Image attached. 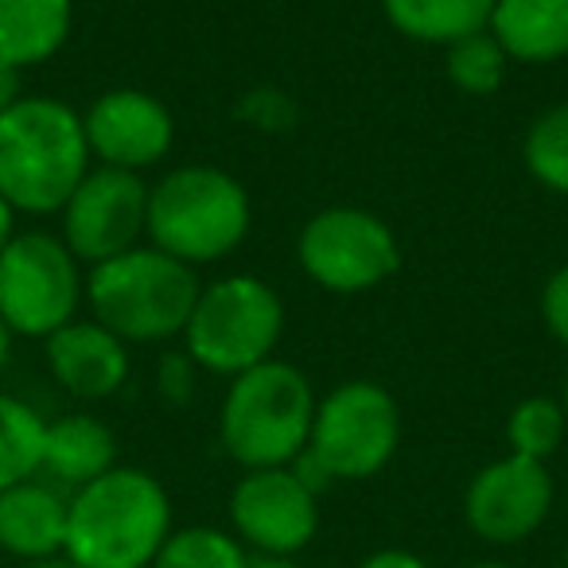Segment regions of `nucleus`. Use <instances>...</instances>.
Wrapping results in <instances>:
<instances>
[{
    "mask_svg": "<svg viewBox=\"0 0 568 568\" xmlns=\"http://www.w3.org/2000/svg\"><path fill=\"white\" fill-rule=\"evenodd\" d=\"M94 168L82 113L59 98H20L0 113V199L17 214H59Z\"/></svg>",
    "mask_w": 568,
    "mask_h": 568,
    "instance_id": "1",
    "label": "nucleus"
},
{
    "mask_svg": "<svg viewBox=\"0 0 568 568\" xmlns=\"http://www.w3.org/2000/svg\"><path fill=\"white\" fill-rule=\"evenodd\" d=\"M168 537V490L141 467H113L67 498L63 557L79 568H152Z\"/></svg>",
    "mask_w": 568,
    "mask_h": 568,
    "instance_id": "2",
    "label": "nucleus"
},
{
    "mask_svg": "<svg viewBox=\"0 0 568 568\" xmlns=\"http://www.w3.org/2000/svg\"><path fill=\"white\" fill-rule=\"evenodd\" d=\"M253 226L250 191L214 164H183L149 183L144 237L183 265H214L242 250Z\"/></svg>",
    "mask_w": 568,
    "mask_h": 568,
    "instance_id": "3",
    "label": "nucleus"
},
{
    "mask_svg": "<svg viewBox=\"0 0 568 568\" xmlns=\"http://www.w3.org/2000/svg\"><path fill=\"white\" fill-rule=\"evenodd\" d=\"M199 293L195 268L156 245H133L87 273L90 312L129 347L183 339Z\"/></svg>",
    "mask_w": 568,
    "mask_h": 568,
    "instance_id": "4",
    "label": "nucleus"
},
{
    "mask_svg": "<svg viewBox=\"0 0 568 568\" xmlns=\"http://www.w3.org/2000/svg\"><path fill=\"white\" fill-rule=\"evenodd\" d=\"M316 405L320 397L301 366L268 358L230 378L219 413L222 448L245 471L288 467L308 448Z\"/></svg>",
    "mask_w": 568,
    "mask_h": 568,
    "instance_id": "5",
    "label": "nucleus"
},
{
    "mask_svg": "<svg viewBox=\"0 0 568 568\" xmlns=\"http://www.w3.org/2000/svg\"><path fill=\"white\" fill-rule=\"evenodd\" d=\"M284 335V304L261 276L230 273L203 284L183 327L187 358L206 374L237 378L268 363Z\"/></svg>",
    "mask_w": 568,
    "mask_h": 568,
    "instance_id": "6",
    "label": "nucleus"
},
{
    "mask_svg": "<svg viewBox=\"0 0 568 568\" xmlns=\"http://www.w3.org/2000/svg\"><path fill=\"white\" fill-rule=\"evenodd\" d=\"M87 273L71 245L48 230H17L0 250V320L17 339H51L79 320Z\"/></svg>",
    "mask_w": 568,
    "mask_h": 568,
    "instance_id": "7",
    "label": "nucleus"
},
{
    "mask_svg": "<svg viewBox=\"0 0 568 568\" xmlns=\"http://www.w3.org/2000/svg\"><path fill=\"white\" fill-rule=\"evenodd\" d=\"M301 273L335 296L371 293L402 268L397 234L363 206H324L296 237Z\"/></svg>",
    "mask_w": 568,
    "mask_h": 568,
    "instance_id": "8",
    "label": "nucleus"
},
{
    "mask_svg": "<svg viewBox=\"0 0 568 568\" xmlns=\"http://www.w3.org/2000/svg\"><path fill=\"white\" fill-rule=\"evenodd\" d=\"M402 444V409L378 382H343L320 397L308 456L327 479H371L394 459Z\"/></svg>",
    "mask_w": 568,
    "mask_h": 568,
    "instance_id": "9",
    "label": "nucleus"
},
{
    "mask_svg": "<svg viewBox=\"0 0 568 568\" xmlns=\"http://www.w3.org/2000/svg\"><path fill=\"white\" fill-rule=\"evenodd\" d=\"M59 237L82 265H102L118 253L141 245L149 222V183L136 172L94 164L59 211Z\"/></svg>",
    "mask_w": 568,
    "mask_h": 568,
    "instance_id": "10",
    "label": "nucleus"
},
{
    "mask_svg": "<svg viewBox=\"0 0 568 568\" xmlns=\"http://www.w3.org/2000/svg\"><path fill=\"white\" fill-rule=\"evenodd\" d=\"M552 510V475L541 459L503 456L487 464L464 495V518L483 541H526Z\"/></svg>",
    "mask_w": 568,
    "mask_h": 568,
    "instance_id": "11",
    "label": "nucleus"
},
{
    "mask_svg": "<svg viewBox=\"0 0 568 568\" xmlns=\"http://www.w3.org/2000/svg\"><path fill=\"white\" fill-rule=\"evenodd\" d=\"M94 164L136 172L160 164L175 144V118L156 94L136 87H113L82 113Z\"/></svg>",
    "mask_w": 568,
    "mask_h": 568,
    "instance_id": "12",
    "label": "nucleus"
},
{
    "mask_svg": "<svg viewBox=\"0 0 568 568\" xmlns=\"http://www.w3.org/2000/svg\"><path fill=\"white\" fill-rule=\"evenodd\" d=\"M230 518H234L242 541H250L268 557L301 552L320 526L316 495L304 487L293 467L245 471V479L230 495Z\"/></svg>",
    "mask_w": 568,
    "mask_h": 568,
    "instance_id": "13",
    "label": "nucleus"
},
{
    "mask_svg": "<svg viewBox=\"0 0 568 568\" xmlns=\"http://www.w3.org/2000/svg\"><path fill=\"white\" fill-rule=\"evenodd\" d=\"M48 371L59 389L79 402H105L129 378V343H121L98 320H71L43 339Z\"/></svg>",
    "mask_w": 568,
    "mask_h": 568,
    "instance_id": "14",
    "label": "nucleus"
},
{
    "mask_svg": "<svg viewBox=\"0 0 568 568\" xmlns=\"http://www.w3.org/2000/svg\"><path fill=\"white\" fill-rule=\"evenodd\" d=\"M67 541V498L48 483L0 490V549L24 560L59 557Z\"/></svg>",
    "mask_w": 568,
    "mask_h": 568,
    "instance_id": "15",
    "label": "nucleus"
},
{
    "mask_svg": "<svg viewBox=\"0 0 568 568\" xmlns=\"http://www.w3.org/2000/svg\"><path fill=\"white\" fill-rule=\"evenodd\" d=\"M487 32L510 63H560L568 59V0H495Z\"/></svg>",
    "mask_w": 568,
    "mask_h": 568,
    "instance_id": "16",
    "label": "nucleus"
},
{
    "mask_svg": "<svg viewBox=\"0 0 568 568\" xmlns=\"http://www.w3.org/2000/svg\"><path fill=\"white\" fill-rule=\"evenodd\" d=\"M113 467H118V440L105 420L90 413H67V417L48 420L40 471H48L55 483L79 490Z\"/></svg>",
    "mask_w": 568,
    "mask_h": 568,
    "instance_id": "17",
    "label": "nucleus"
},
{
    "mask_svg": "<svg viewBox=\"0 0 568 568\" xmlns=\"http://www.w3.org/2000/svg\"><path fill=\"white\" fill-rule=\"evenodd\" d=\"M74 0H0V59L20 71L43 67L67 48Z\"/></svg>",
    "mask_w": 568,
    "mask_h": 568,
    "instance_id": "18",
    "label": "nucleus"
},
{
    "mask_svg": "<svg viewBox=\"0 0 568 568\" xmlns=\"http://www.w3.org/2000/svg\"><path fill=\"white\" fill-rule=\"evenodd\" d=\"M389 28L413 43L452 48L490 28L495 0H382Z\"/></svg>",
    "mask_w": 568,
    "mask_h": 568,
    "instance_id": "19",
    "label": "nucleus"
},
{
    "mask_svg": "<svg viewBox=\"0 0 568 568\" xmlns=\"http://www.w3.org/2000/svg\"><path fill=\"white\" fill-rule=\"evenodd\" d=\"M43 433H48V420L32 405L12 394H0V490L40 475Z\"/></svg>",
    "mask_w": 568,
    "mask_h": 568,
    "instance_id": "20",
    "label": "nucleus"
},
{
    "mask_svg": "<svg viewBox=\"0 0 568 568\" xmlns=\"http://www.w3.org/2000/svg\"><path fill=\"white\" fill-rule=\"evenodd\" d=\"M521 160L545 191L568 199V102L537 113L521 141Z\"/></svg>",
    "mask_w": 568,
    "mask_h": 568,
    "instance_id": "21",
    "label": "nucleus"
},
{
    "mask_svg": "<svg viewBox=\"0 0 568 568\" xmlns=\"http://www.w3.org/2000/svg\"><path fill=\"white\" fill-rule=\"evenodd\" d=\"M444 71H448V82L456 90L471 98H490L498 87L506 82V71H510V59L498 48V40L490 32L467 36V40L444 48Z\"/></svg>",
    "mask_w": 568,
    "mask_h": 568,
    "instance_id": "22",
    "label": "nucleus"
},
{
    "mask_svg": "<svg viewBox=\"0 0 568 568\" xmlns=\"http://www.w3.org/2000/svg\"><path fill=\"white\" fill-rule=\"evenodd\" d=\"M568 436L565 405L557 397H526L514 405L510 420H506V440H510L514 456L526 459H549Z\"/></svg>",
    "mask_w": 568,
    "mask_h": 568,
    "instance_id": "23",
    "label": "nucleus"
},
{
    "mask_svg": "<svg viewBox=\"0 0 568 568\" xmlns=\"http://www.w3.org/2000/svg\"><path fill=\"white\" fill-rule=\"evenodd\" d=\"M250 557L230 534L214 526H191L180 529L164 541L152 568H245Z\"/></svg>",
    "mask_w": 568,
    "mask_h": 568,
    "instance_id": "24",
    "label": "nucleus"
},
{
    "mask_svg": "<svg viewBox=\"0 0 568 568\" xmlns=\"http://www.w3.org/2000/svg\"><path fill=\"white\" fill-rule=\"evenodd\" d=\"M541 324L560 347H568V265L552 268L541 288Z\"/></svg>",
    "mask_w": 568,
    "mask_h": 568,
    "instance_id": "25",
    "label": "nucleus"
},
{
    "mask_svg": "<svg viewBox=\"0 0 568 568\" xmlns=\"http://www.w3.org/2000/svg\"><path fill=\"white\" fill-rule=\"evenodd\" d=\"M20 98H24V71L0 59V113L12 110Z\"/></svg>",
    "mask_w": 568,
    "mask_h": 568,
    "instance_id": "26",
    "label": "nucleus"
},
{
    "mask_svg": "<svg viewBox=\"0 0 568 568\" xmlns=\"http://www.w3.org/2000/svg\"><path fill=\"white\" fill-rule=\"evenodd\" d=\"M363 568H428V565L405 549H382V552H374V557H366Z\"/></svg>",
    "mask_w": 568,
    "mask_h": 568,
    "instance_id": "27",
    "label": "nucleus"
},
{
    "mask_svg": "<svg viewBox=\"0 0 568 568\" xmlns=\"http://www.w3.org/2000/svg\"><path fill=\"white\" fill-rule=\"evenodd\" d=\"M12 234H17V211H12V206L0 199V250L12 242Z\"/></svg>",
    "mask_w": 568,
    "mask_h": 568,
    "instance_id": "28",
    "label": "nucleus"
},
{
    "mask_svg": "<svg viewBox=\"0 0 568 568\" xmlns=\"http://www.w3.org/2000/svg\"><path fill=\"white\" fill-rule=\"evenodd\" d=\"M245 568H301L293 557H268V552H257V557H250V565Z\"/></svg>",
    "mask_w": 568,
    "mask_h": 568,
    "instance_id": "29",
    "label": "nucleus"
},
{
    "mask_svg": "<svg viewBox=\"0 0 568 568\" xmlns=\"http://www.w3.org/2000/svg\"><path fill=\"white\" fill-rule=\"evenodd\" d=\"M12 339L17 335L4 327V320H0V374H4V366H9V358H12Z\"/></svg>",
    "mask_w": 568,
    "mask_h": 568,
    "instance_id": "30",
    "label": "nucleus"
},
{
    "mask_svg": "<svg viewBox=\"0 0 568 568\" xmlns=\"http://www.w3.org/2000/svg\"><path fill=\"white\" fill-rule=\"evenodd\" d=\"M32 568H79V565H74L71 557H63V552H59V557H48V560H32Z\"/></svg>",
    "mask_w": 568,
    "mask_h": 568,
    "instance_id": "31",
    "label": "nucleus"
},
{
    "mask_svg": "<svg viewBox=\"0 0 568 568\" xmlns=\"http://www.w3.org/2000/svg\"><path fill=\"white\" fill-rule=\"evenodd\" d=\"M560 405H565V420H568V371H565V394H560Z\"/></svg>",
    "mask_w": 568,
    "mask_h": 568,
    "instance_id": "32",
    "label": "nucleus"
},
{
    "mask_svg": "<svg viewBox=\"0 0 568 568\" xmlns=\"http://www.w3.org/2000/svg\"><path fill=\"white\" fill-rule=\"evenodd\" d=\"M467 568H510V565H495V560H483V565H467Z\"/></svg>",
    "mask_w": 568,
    "mask_h": 568,
    "instance_id": "33",
    "label": "nucleus"
},
{
    "mask_svg": "<svg viewBox=\"0 0 568 568\" xmlns=\"http://www.w3.org/2000/svg\"><path fill=\"white\" fill-rule=\"evenodd\" d=\"M565 568H568V552H565Z\"/></svg>",
    "mask_w": 568,
    "mask_h": 568,
    "instance_id": "34",
    "label": "nucleus"
}]
</instances>
